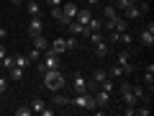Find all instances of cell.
Segmentation results:
<instances>
[{
  "label": "cell",
  "mask_w": 154,
  "mask_h": 116,
  "mask_svg": "<svg viewBox=\"0 0 154 116\" xmlns=\"http://www.w3.org/2000/svg\"><path fill=\"white\" fill-rule=\"evenodd\" d=\"M141 16H144V13H141V5H139L136 0H131V3L123 8V18H126V21H139Z\"/></svg>",
  "instance_id": "7a4b0ae2"
},
{
  "label": "cell",
  "mask_w": 154,
  "mask_h": 116,
  "mask_svg": "<svg viewBox=\"0 0 154 116\" xmlns=\"http://www.w3.org/2000/svg\"><path fill=\"white\" fill-rule=\"evenodd\" d=\"M108 52H110V47H108V41H98V44H95V57H98V60H105V57H108Z\"/></svg>",
  "instance_id": "8fae6325"
},
{
  "label": "cell",
  "mask_w": 154,
  "mask_h": 116,
  "mask_svg": "<svg viewBox=\"0 0 154 116\" xmlns=\"http://www.w3.org/2000/svg\"><path fill=\"white\" fill-rule=\"evenodd\" d=\"M139 41H141V47H154V23H149V26L141 28Z\"/></svg>",
  "instance_id": "ba28073f"
},
{
  "label": "cell",
  "mask_w": 154,
  "mask_h": 116,
  "mask_svg": "<svg viewBox=\"0 0 154 116\" xmlns=\"http://www.w3.org/2000/svg\"><path fill=\"white\" fill-rule=\"evenodd\" d=\"M5 36H8V28L3 26V28H0V39H5Z\"/></svg>",
  "instance_id": "1f68e13d"
},
{
  "label": "cell",
  "mask_w": 154,
  "mask_h": 116,
  "mask_svg": "<svg viewBox=\"0 0 154 116\" xmlns=\"http://www.w3.org/2000/svg\"><path fill=\"white\" fill-rule=\"evenodd\" d=\"M105 77H108V72L105 70H95V75H93V80H90V83H95V85H100L105 80Z\"/></svg>",
  "instance_id": "ffe728a7"
},
{
  "label": "cell",
  "mask_w": 154,
  "mask_h": 116,
  "mask_svg": "<svg viewBox=\"0 0 154 116\" xmlns=\"http://www.w3.org/2000/svg\"><path fill=\"white\" fill-rule=\"evenodd\" d=\"M28 106H31L33 114H41V116H51V114H54V108H49L41 98H31V101H28Z\"/></svg>",
  "instance_id": "8992f818"
},
{
  "label": "cell",
  "mask_w": 154,
  "mask_h": 116,
  "mask_svg": "<svg viewBox=\"0 0 154 116\" xmlns=\"http://www.w3.org/2000/svg\"><path fill=\"white\" fill-rule=\"evenodd\" d=\"M88 3H93V5H95V3H100V0H88Z\"/></svg>",
  "instance_id": "e575fe53"
},
{
  "label": "cell",
  "mask_w": 154,
  "mask_h": 116,
  "mask_svg": "<svg viewBox=\"0 0 154 116\" xmlns=\"http://www.w3.org/2000/svg\"><path fill=\"white\" fill-rule=\"evenodd\" d=\"M93 95H95V103H98V108L108 106V101H110V93H108V90H103V88H95Z\"/></svg>",
  "instance_id": "30bf717a"
},
{
  "label": "cell",
  "mask_w": 154,
  "mask_h": 116,
  "mask_svg": "<svg viewBox=\"0 0 154 116\" xmlns=\"http://www.w3.org/2000/svg\"><path fill=\"white\" fill-rule=\"evenodd\" d=\"M88 41H90V44H98V41H103V31H90V34H88Z\"/></svg>",
  "instance_id": "cb8c5ba5"
},
{
  "label": "cell",
  "mask_w": 154,
  "mask_h": 116,
  "mask_svg": "<svg viewBox=\"0 0 154 116\" xmlns=\"http://www.w3.org/2000/svg\"><path fill=\"white\" fill-rule=\"evenodd\" d=\"M13 114H16V116H31V114H33V111H31V106H28V103H26V106H18V108H16V111H13Z\"/></svg>",
  "instance_id": "d4e9b609"
},
{
  "label": "cell",
  "mask_w": 154,
  "mask_h": 116,
  "mask_svg": "<svg viewBox=\"0 0 154 116\" xmlns=\"http://www.w3.org/2000/svg\"><path fill=\"white\" fill-rule=\"evenodd\" d=\"M11 3H13V5H21V3H23V0H11Z\"/></svg>",
  "instance_id": "836d02e7"
},
{
  "label": "cell",
  "mask_w": 154,
  "mask_h": 116,
  "mask_svg": "<svg viewBox=\"0 0 154 116\" xmlns=\"http://www.w3.org/2000/svg\"><path fill=\"white\" fill-rule=\"evenodd\" d=\"M38 60H41V52H38V49H31V52H28V62H38Z\"/></svg>",
  "instance_id": "484cf974"
},
{
  "label": "cell",
  "mask_w": 154,
  "mask_h": 116,
  "mask_svg": "<svg viewBox=\"0 0 154 116\" xmlns=\"http://www.w3.org/2000/svg\"><path fill=\"white\" fill-rule=\"evenodd\" d=\"M64 47H67V52H69V49H75V47H77V39H75V36L64 39Z\"/></svg>",
  "instance_id": "4316f807"
},
{
  "label": "cell",
  "mask_w": 154,
  "mask_h": 116,
  "mask_svg": "<svg viewBox=\"0 0 154 116\" xmlns=\"http://www.w3.org/2000/svg\"><path fill=\"white\" fill-rule=\"evenodd\" d=\"M67 28H69V31L75 34V36H85V39H88V34H90V28H88V26H82L80 21H75V18H72V21L67 23Z\"/></svg>",
  "instance_id": "9c48e42d"
},
{
  "label": "cell",
  "mask_w": 154,
  "mask_h": 116,
  "mask_svg": "<svg viewBox=\"0 0 154 116\" xmlns=\"http://www.w3.org/2000/svg\"><path fill=\"white\" fill-rule=\"evenodd\" d=\"M116 16H121V13L113 8V3H108V5H105V21H113Z\"/></svg>",
  "instance_id": "d6986e66"
},
{
  "label": "cell",
  "mask_w": 154,
  "mask_h": 116,
  "mask_svg": "<svg viewBox=\"0 0 154 116\" xmlns=\"http://www.w3.org/2000/svg\"><path fill=\"white\" fill-rule=\"evenodd\" d=\"M13 62H16V67H28V65H31L26 54H16V57H13Z\"/></svg>",
  "instance_id": "603a6c76"
},
{
  "label": "cell",
  "mask_w": 154,
  "mask_h": 116,
  "mask_svg": "<svg viewBox=\"0 0 154 116\" xmlns=\"http://www.w3.org/2000/svg\"><path fill=\"white\" fill-rule=\"evenodd\" d=\"M49 49L54 52V54H64V52H67V47H64V39H54V41L49 44Z\"/></svg>",
  "instance_id": "2e32d148"
},
{
  "label": "cell",
  "mask_w": 154,
  "mask_h": 116,
  "mask_svg": "<svg viewBox=\"0 0 154 116\" xmlns=\"http://www.w3.org/2000/svg\"><path fill=\"white\" fill-rule=\"evenodd\" d=\"M31 39H33V49H38V52H46V49H49L44 34H36V36H31Z\"/></svg>",
  "instance_id": "4fadbf2b"
},
{
  "label": "cell",
  "mask_w": 154,
  "mask_h": 116,
  "mask_svg": "<svg viewBox=\"0 0 154 116\" xmlns=\"http://www.w3.org/2000/svg\"><path fill=\"white\" fill-rule=\"evenodd\" d=\"M77 11H80V8H77L72 0H64V5H62V21H59V23H64V26H67V23L77 16Z\"/></svg>",
  "instance_id": "3957f363"
},
{
  "label": "cell",
  "mask_w": 154,
  "mask_h": 116,
  "mask_svg": "<svg viewBox=\"0 0 154 116\" xmlns=\"http://www.w3.org/2000/svg\"><path fill=\"white\" fill-rule=\"evenodd\" d=\"M46 5H51V8H54V5H62V0H46Z\"/></svg>",
  "instance_id": "4dcf8cb0"
},
{
  "label": "cell",
  "mask_w": 154,
  "mask_h": 116,
  "mask_svg": "<svg viewBox=\"0 0 154 116\" xmlns=\"http://www.w3.org/2000/svg\"><path fill=\"white\" fill-rule=\"evenodd\" d=\"M121 98H123V103L128 106V108H134V106H139V98L134 95V88L128 83H123L121 85Z\"/></svg>",
  "instance_id": "277c9868"
},
{
  "label": "cell",
  "mask_w": 154,
  "mask_h": 116,
  "mask_svg": "<svg viewBox=\"0 0 154 116\" xmlns=\"http://www.w3.org/2000/svg\"><path fill=\"white\" fill-rule=\"evenodd\" d=\"M54 106H69V95H62L59 90H57V95H54Z\"/></svg>",
  "instance_id": "7402d4cb"
},
{
  "label": "cell",
  "mask_w": 154,
  "mask_h": 116,
  "mask_svg": "<svg viewBox=\"0 0 154 116\" xmlns=\"http://www.w3.org/2000/svg\"><path fill=\"white\" fill-rule=\"evenodd\" d=\"M116 62L123 65V67L131 65V49H128V47H126V49H121V52H118V57H116Z\"/></svg>",
  "instance_id": "5bb4252c"
},
{
  "label": "cell",
  "mask_w": 154,
  "mask_h": 116,
  "mask_svg": "<svg viewBox=\"0 0 154 116\" xmlns=\"http://www.w3.org/2000/svg\"><path fill=\"white\" fill-rule=\"evenodd\" d=\"M44 31V21H41V16H31V21L26 23V34L28 36H36V34Z\"/></svg>",
  "instance_id": "52a82bcc"
},
{
  "label": "cell",
  "mask_w": 154,
  "mask_h": 116,
  "mask_svg": "<svg viewBox=\"0 0 154 116\" xmlns=\"http://www.w3.org/2000/svg\"><path fill=\"white\" fill-rule=\"evenodd\" d=\"M8 75H11V80H21V77H23V67H16V65H13L11 70H8Z\"/></svg>",
  "instance_id": "44dd1931"
},
{
  "label": "cell",
  "mask_w": 154,
  "mask_h": 116,
  "mask_svg": "<svg viewBox=\"0 0 154 116\" xmlns=\"http://www.w3.org/2000/svg\"><path fill=\"white\" fill-rule=\"evenodd\" d=\"M62 3H64V0H62Z\"/></svg>",
  "instance_id": "74e56055"
},
{
  "label": "cell",
  "mask_w": 154,
  "mask_h": 116,
  "mask_svg": "<svg viewBox=\"0 0 154 116\" xmlns=\"http://www.w3.org/2000/svg\"><path fill=\"white\" fill-rule=\"evenodd\" d=\"M5 90H8V83H5V77H0V95H5Z\"/></svg>",
  "instance_id": "f546056e"
},
{
  "label": "cell",
  "mask_w": 154,
  "mask_h": 116,
  "mask_svg": "<svg viewBox=\"0 0 154 116\" xmlns=\"http://www.w3.org/2000/svg\"><path fill=\"white\" fill-rule=\"evenodd\" d=\"M41 77H44V88H49L51 93H57V90H62L67 85L64 75L59 70H46V72H41Z\"/></svg>",
  "instance_id": "6da1fadb"
},
{
  "label": "cell",
  "mask_w": 154,
  "mask_h": 116,
  "mask_svg": "<svg viewBox=\"0 0 154 116\" xmlns=\"http://www.w3.org/2000/svg\"><path fill=\"white\" fill-rule=\"evenodd\" d=\"M126 67H131V65H126ZM126 67H123V65H118V62H116V65H113V67H108V70H105V72H108V77H113V80H116V77L126 75Z\"/></svg>",
  "instance_id": "7c38bea8"
},
{
  "label": "cell",
  "mask_w": 154,
  "mask_h": 116,
  "mask_svg": "<svg viewBox=\"0 0 154 116\" xmlns=\"http://www.w3.org/2000/svg\"><path fill=\"white\" fill-rule=\"evenodd\" d=\"M72 90H75V93H90L88 90V77H85L82 72H75V75H72Z\"/></svg>",
  "instance_id": "5b68a950"
},
{
  "label": "cell",
  "mask_w": 154,
  "mask_h": 116,
  "mask_svg": "<svg viewBox=\"0 0 154 116\" xmlns=\"http://www.w3.org/2000/svg\"><path fill=\"white\" fill-rule=\"evenodd\" d=\"M90 18H93V13H90L88 8H80V11H77V16H75V21H80L82 26H88V21H90Z\"/></svg>",
  "instance_id": "9a60e30c"
},
{
  "label": "cell",
  "mask_w": 154,
  "mask_h": 116,
  "mask_svg": "<svg viewBox=\"0 0 154 116\" xmlns=\"http://www.w3.org/2000/svg\"><path fill=\"white\" fill-rule=\"evenodd\" d=\"M5 60V47H0V62Z\"/></svg>",
  "instance_id": "d6a6232c"
},
{
  "label": "cell",
  "mask_w": 154,
  "mask_h": 116,
  "mask_svg": "<svg viewBox=\"0 0 154 116\" xmlns=\"http://www.w3.org/2000/svg\"><path fill=\"white\" fill-rule=\"evenodd\" d=\"M134 114H139V116H149V103H146V106H141V108L136 106V108H134Z\"/></svg>",
  "instance_id": "83f0119b"
},
{
  "label": "cell",
  "mask_w": 154,
  "mask_h": 116,
  "mask_svg": "<svg viewBox=\"0 0 154 116\" xmlns=\"http://www.w3.org/2000/svg\"><path fill=\"white\" fill-rule=\"evenodd\" d=\"M13 65H16V62H13V57H8V54H5V60H3V67H5V70H11Z\"/></svg>",
  "instance_id": "f1b7e54d"
},
{
  "label": "cell",
  "mask_w": 154,
  "mask_h": 116,
  "mask_svg": "<svg viewBox=\"0 0 154 116\" xmlns=\"http://www.w3.org/2000/svg\"><path fill=\"white\" fill-rule=\"evenodd\" d=\"M144 80H146V85H149V93L154 90V65H149L146 70H144Z\"/></svg>",
  "instance_id": "ac0fdd59"
},
{
  "label": "cell",
  "mask_w": 154,
  "mask_h": 116,
  "mask_svg": "<svg viewBox=\"0 0 154 116\" xmlns=\"http://www.w3.org/2000/svg\"><path fill=\"white\" fill-rule=\"evenodd\" d=\"M103 26H105V18H90V21H88V28H90V31H103Z\"/></svg>",
  "instance_id": "e0dca14e"
},
{
  "label": "cell",
  "mask_w": 154,
  "mask_h": 116,
  "mask_svg": "<svg viewBox=\"0 0 154 116\" xmlns=\"http://www.w3.org/2000/svg\"><path fill=\"white\" fill-rule=\"evenodd\" d=\"M0 70H3V62H0Z\"/></svg>",
  "instance_id": "d590c367"
},
{
  "label": "cell",
  "mask_w": 154,
  "mask_h": 116,
  "mask_svg": "<svg viewBox=\"0 0 154 116\" xmlns=\"http://www.w3.org/2000/svg\"><path fill=\"white\" fill-rule=\"evenodd\" d=\"M105 3H113V0H105Z\"/></svg>",
  "instance_id": "8d00e7d4"
}]
</instances>
